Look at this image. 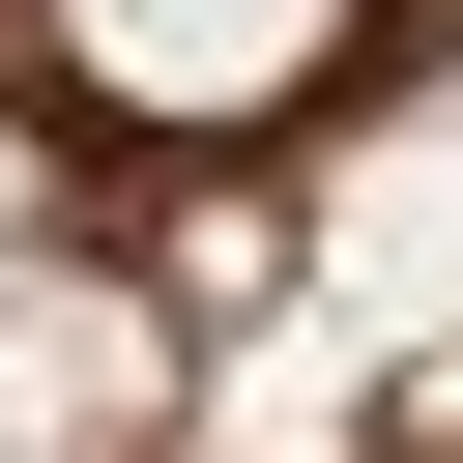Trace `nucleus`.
<instances>
[{
	"label": "nucleus",
	"mask_w": 463,
	"mask_h": 463,
	"mask_svg": "<svg viewBox=\"0 0 463 463\" xmlns=\"http://www.w3.org/2000/svg\"><path fill=\"white\" fill-rule=\"evenodd\" d=\"M0 463H463V0H0Z\"/></svg>",
	"instance_id": "nucleus-1"
}]
</instances>
